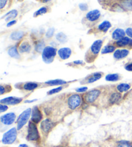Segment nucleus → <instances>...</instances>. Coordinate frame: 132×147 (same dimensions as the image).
Wrapping results in <instances>:
<instances>
[{
	"label": "nucleus",
	"instance_id": "nucleus-1",
	"mask_svg": "<svg viewBox=\"0 0 132 147\" xmlns=\"http://www.w3.org/2000/svg\"><path fill=\"white\" fill-rule=\"evenodd\" d=\"M102 45V40H97L94 42L90 49L86 52L85 56V60L88 63H92L95 61L98 56Z\"/></svg>",
	"mask_w": 132,
	"mask_h": 147
},
{
	"label": "nucleus",
	"instance_id": "nucleus-2",
	"mask_svg": "<svg viewBox=\"0 0 132 147\" xmlns=\"http://www.w3.org/2000/svg\"><path fill=\"white\" fill-rule=\"evenodd\" d=\"M40 139V136L35 123L29 121L26 140L30 141H38Z\"/></svg>",
	"mask_w": 132,
	"mask_h": 147
},
{
	"label": "nucleus",
	"instance_id": "nucleus-3",
	"mask_svg": "<svg viewBox=\"0 0 132 147\" xmlns=\"http://www.w3.org/2000/svg\"><path fill=\"white\" fill-rule=\"evenodd\" d=\"M57 54L56 49L53 47L47 46L42 52V59L46 64H50L53 62Z\"/></svg>",
	"mask_w": 132,
	"mask_h": 147
},
{
	"label": "nucleus",
	"instance_id": "nucleus-4",
	"mask_svg": "<svg viewBox=\"0 0 132 147\" xmlns=\"http://www.w3.org/2000/svg\"><path fill=\"white\" fill-rule=\"evenodd\" d=\"M17 128H12L5 132L2 138V143L5 145H10L15 142L17 139Z\"/></svg>",
	"mask_w": 132,
	"mask_h": 147
},
{
	"label": "nucleus",
	"instance_id": "nucleus-5",
	"mask_svg": "<svg viewBox=\"0 0 132 147\" xmlns=\"http://www.w3.org/2000/svg\"><path fill=\"white\" fill-rule=\"evenodd\" d=\"M32 109H31L30 108L27 109L19 115V117H18L17 119L18 130L22 129V128L26 125V123L28 122L29 118L30 117V115H32Z\"/></svg>",
	"mask_w": 132,
	"mask_h": 147
},
{
	"label": "nucleus",
	"instance_id": "nucleus-6",
	"mask_svg": "<svg viewBox=\"0 0 132 147\" xmlns=\"http://www.w3.org/2000/svg\"><path fill=\"white\" fill-rule=\"evenodd\" d=\"M55 125L56 123L49 118H46L42 121L40 123V129L43 135L47 136V134L53 129V128L55 127Z\"/></svg>",
	"mask_w": 132,
	"mask_h": 147
},
{
	"label": "nucleus",
	"instance_id": "nucleus-7",
	"mask_svg": "<svg viewBox=\"0 0 132 147\" xmlns=\"http://www.w3.org/2000/svg\"><path fill=\"white\" fill-rule=\"evenodd\" d=\"M82 98L79 94H72L67 99V105L71 110H75L81 105Z\"/></svg>",
	"mask_w": 132,
	"mask_h": 147
},
{
	"label": "nucleus",
	"instance_id": "nucleus-8",
	"mask_svg": "<svg viewBox=\"0 0 132 147\" xmlns=\"http://www.w3.org/2000/svg\"><path fill=\"white\" fill-rule=\"evenodd\" d=\"M101 94V90L94 89L86 92L83 96L84 100L87 104H92L96 101Z\"/></svg>",
	"mask_w": 132,
	"mask_h": 147
},
{
	"label": "nucleus",
	"instance_id": "nucleus-9",
	"mask_svg": "<svg viewBox=\"0 0 132 147\" xmlns=\"http://www.w3.org/2000/svg\"><path fill=\"white\" fill-rule=\"evenodd\" d=\"M15 118H16V115L15 113L10 112L1 115L0 117V121L5 125H10L14 123Z\"/></svg>",
	"mask_w": 132,
	"mask_h": 147
},
{
	"label": "nucleus",
	"instance_id": "nucleus-10",
	"mask_svg": "<svg viewBox=\"0 0 132 147\" xmlns=\"http://www.w3.org/2000/svg\"><path fill=\"white\" fill-rule=\"evenodd\" d=\"M42 119H43V114H42L41 110H39V107L37 106L34 107L32 111L31 121L37 124V123L41 122Z\"/></svg>",
	"mask_w": 132,
	"mask_h": 147
},
{
	"label": "nucleus",
	"instance_id": "nucleus-11",
	"mask_svg": "<svg viewBox=\"0 0 132 147\" xmlns=\"http://www.w3.org/2000/svg\"><path fill=\"white\" fill-rule=\"evenodd\" d=\"M23 101V99L17 97H8L0 101L1 104L7 105H15L20 103Z\"/></svg>",
	"mask_w": 132,
	"mask_h": 147
},
{
	"label": "nucleus",
	"instance_id": "nucleus-12",
	"mask_svg": "<svg viewBox=\"0 0 132 147\" xmlns=\"http://www.w3.org/2000/svg\"><path fill=\"white\" fill-rule=\"evenodd\" d=\"M115 43L119 47H128L130 49H132V39L129 37H124L117 40Z\"/></svg>",
	"mask_w": 132,
	"mask_h": 147
},
{
	"label": "nucleus",
	"instance_id": "nucleus-13",
	"mask_svg": "<svg viewBox=\"0 0 132 147\" xmlns=\"http://www.w3.org/2000/svg\"><path fill=\"white\" fill-rule=\"evenodd\" d=\"M101 16V12L99 10H93L90 11L86 16V20L90 22H96Z\"/></svg>",
	"mask_w": 132,
	"mask_h": 147
},
{
	"label": "nucleus",
	"instance_id": "nucleus-14",
	"mask_svg": "<svg viewBox=\"0 0 132 147\" xmlns=\"http://www.w3.org/2000/svg\"><path fill=\"white\" fill-rule=\"evenodd\" d=\"M57 54L59 55V57L63 60L67 59L70 57V56L72 54V50L70 48H67V47H65V48L60 49L57 52Z\"/></svg>",
	"mask_w": 132,
	"mask_h": 147
},
{
	"label": "nucleus",
	"instance_id": "nucleus-15",
	"mask_svg": "<svg viewBox=\"0 0 132 147\" xmlns=\"http://www.w3.org/2000/svg\"><path fill=\"white\" fill-rule=\"evenodd\" d=\"M129 54H130V51L128 49H118L115 51L113 54V57L117 60L122 59L127 57Z\"/></svg>",
	"mask_w": 132,
	"mask_h": 147
},
{
	"label": "nucleus",
	"instance_id": "nucleus-16",
	"mask_svg": "<svg viewBox=\"0 0 132 147\" xmlns=\"http://www.w3.org/2000/svg\"><path fill=\"white\" fill-rule=\"evenodd\" d=\"M102 74L101 72H96V73L92 74L90 75L85 79V81H86L85 83H94L95 81L100 80V79L102 78Z\"/></svg>",
	"mask_w": 132,
	"mask_h": 147
},
{
	"label": "nucleus",
	"instance_id": "nucleus-17",
	"mask_svg": "<svg viewBox=\"0 0 132 147\" xmlns=\"http://www.w3.org/2000/svg\"><path fill=\"white\" fill-rule=\"evenodd\" d=\"M126 32L123 29L121 28H117L114 30L112 34V38L115 40H119V39H122L125 36Z\"/></svg>",
	"mask_w": 132,
	"mask_h": 147
},
{
	"label": "nucleus",
	"instance_id": "nucleus-18",
	"mask_svg": "<svg viewBox=\"0 0 132 147\" xmlns=\"http://www.w3.org/2000/svg\"><path fill=\"white\" fill-rule=\"evenodd\" d=\"M30 50H31V45L27 41L23 42V43L20 45L19 48H18V51H19V52L21 54L30 52Z\"/></svg>",
	"mask_w": 132,
	"mask_h": 147
},
{
	"label": "nucleus",
	"instance_id": "nucleus-19",
	"mask_svg": "<svg viewBox=\"0 0 132 147\" xmlns=\"http://www.w3.org/2000/svg\"><path fill=\"white\" fill-rule=\"evenodd\" d=\"M39 87V84L34 82H27L23 84V88L26 91H32Z\"/></svg>",
	"mask_w": 132,
	"mask_h": 147
},
{
	"label": "nucleus",
	"instance_id": "nucleus-20",
	"mask_svg": "<svg viewBox=\"0 0 132 147\" xmlns=\"http://www.w3.org/2000/svg\"><path fill=\"white\" fill-rule=\"evenodd\" d=\"M120 5L126 11H132V0H121Z\"/></svg>",
	"mask_w": 132,
	"mask_h": 147
},
{
	"label": "nucleus",
	"instance_id": "nucleus-21",
	"mask_svg": "<svg viewBox=\"0 0 132 147\" xmlns=\"http://www.w3.org/2000/svg\"><path fill=\"white\" fill-rule=\"evenodd\" d=\"M18 16V11L16 10H12L11 11L7 13L4 16L1 17V19L5 18V22H10L11 20L14 19V18Z\"/></svg>",
	"mask_w": 132,
	"mask_h": 147
},
{
	"label": "nucleus",
	"instance_id": "nucleus-22",
	"mask_svg": "<svg viewBox=\"0 0 132 147\" xmlns=\"http://www.w3.org/2000/svg\"><path fill=\"white\" fill-rule=\"evenodd\" d=\"M8 54L11 57L15 59H19L20 57L19 51H18L17 47L15 46H12L8 50Z\"/></svg>",
	"mask_w": 132,
	"mask_h": 147
},
{
	"label": "nucleus",
	"instance_id": "nucleus-23",
	"mask_svg": "<svg viewBox=\"0 0 132 147\" xmlns=\"http://www.w3.org/2000/svg\"><path fill=\"white\" fill-rule=\"evenodd\" d=\"M121 94L119 92H113L111 94L109 98V102L110 104L113 105L118 103L121 99Z\"/></svg>",
	"mask_w": 132,
	"mask_h": 147
},
{
	"label": "nucleus",
	"instance_id": "nucleus-24",
	"mask_svg": "<svg viewBox=\"0 0 132 147\" xmlns=\"http://www.w3.org/2000/svg\"><path fill=\"white\" fill-rule=\"evenodd\" d=\"M44 83L49 86H57V85H65V84L67 83V82L62 80H53L46 81Z\"/></svg>",
	"mask_w": 132,
	"mask_h": 147
},
{
	"label": "nucleus",
	"instance_id": "nucleus-25",
	"mask_svg": "<svg viewBox=\"0 0 132 147\" xmlns=\"http://www.w3.org/2000/svg\"><path fill=\"white\" fill-rule=\"evenodd\" d=\"M111 27H112V25H111L110 22H108V21H104V22L101 23L98 26V29L100 31H102V32H107Z\"/></svg>",
	"mask_w": 132,
	"mask_h": 147
},
{
	"label": "nucleus",
	"instance_id": "nucleus-26",
	"mask_svg": "<svg viewBox=\"0 0 132 147\" xmlns=\"http://www.w3.org/2000/svg\"><path fill=\"white\" fill-rule=\"evenodd\" d=\"M24 36V32L22 30L15 31L10 34V38L14 41H19Z\"/></svg>",
	"mask_w": 132,
	"mask_h": 147
},
{
	"label": "nucleus",
	"instance_id": "nucleus-27",
	"mask_svg": "<svg viewBox=\"0 0 132 147\" xmlns=\"http://www.w3.org/2000/svg\"><path fill=\"white\" fill-rule=\"evenodd\" d=\"M131 88L130 85H129L128 83H121L119 85H118L117 86V89L118 92H119L120 93L125 92L129 90Z\"/></svg>",
	"mask_w": 132,
	"mask_h": 147
},
{
	"label": "nucleus",
	"instance_id": "nucleus-28",
	"mask_svg": "<svg viewBox=\"0 0 132 147\" xmlns=\"http://www.w3.org/2000/svg\"><path fill=\"white\" fill-rule=\"evenodd\" d=\"M105 80L107 81H117L119 80V75L118 74H110L106 76Z\"/></svg>",
	"mask_w": 132,
	"mask_h": 147
},
{
	"label": "nucleus",
	"instance_id": "nucleus-29",
	"mask_svg": "<svg viewBox=\"0 0 132 147\" xmlns=\"http://www.w3.org/2000/svg\"><path fill=\"white\" fill-rule=\"evenodd\" d=\"M57 40L61 43H65L67 41V36L63 32H59L55 36Z\"/></svg>",
	"mask_w": 132,
	"mask_h": 147
},
{
	"label": "nucleus",
	"instance_id": "nucleus-30",
	"mask_svg": "<svg viewBox=\"0 0 132 147\" xmlns=\"http://www.w3.org/2000/svg\"><path fill=\"white\" fill-rule=\"evenodd\" d=\"M115 47L113 45H106L105 46L103 49L102 50L101 53L102 54H108V53H112L113 51H115Z\"/></svg>",
	"mask_w": 132,
	"mask_h": 147
},
{
	"label": "nucleus",
	"instance_id": "nucleus-31",
	"mask_svg": "<svg viewBox=\"0 0 132 147\" xmlns=\"http://www.w3.org/2000/svg\"><path fill=\"white\" fill-rule=\"evenodd\" d=\"M45 45H44V42L43 41H39L38 43L36 44V47H35V49L36 51L38 52H43V50L46 47Z\"/></svg>",
	"mask_w": 132,
	"mask_h": 147
},
{
	"label": "nucleus",
	"instance_id": "nucleus-32",
	"mask_svg": "<svg viewBox=\"0 0 132 147\" xmlns=\"http://www.w3.org/2000/svg\"><path fill=\"white\" fill-rule=\"evenodd\" d=\"M115 147H132V143L128 141H120L117 142Z\"/></svg>",
	"mask_w": 132,
	"mask_h": 147
},
{
	"label": "nucleus",
	"instance_id": "nucleus-33",
	"mask_svg": "<svg viewBox=\"0 0 132 147\" xmlns=\"http://www.w3.org/2000/svg\"><path fill=\"white\" fill-rule=\"evenodd\" d=\"M47 12V8L46 7H41V9H39L38 10L34 13V17H38L39 16L43 15L44 14H46Z\"/></svg>",
	"mask_w": 132,
	"mask_h": 147
},
{
	"label": "nucleus",
	"instance_id": "nucleus-34",
	"mask_svg": "<svg viewBox=\"0 0 132 147\" xmlns=\"http://www.w3.org/2000/svg\"><path fill=\"white\" fill-rule=\"evenodd\" d=\"M62 90H63L62 86H59V87L55 88L52 89V90L48 91V92H47V94H48V95H52V94H54L59 92L61 91Z\"/></svg>",
	"mask_w": 132,
	"mask_h": 147
},
{
	"label": "nucleus",
	"instance_id": "nucleus-35",
	"mask_svg": "<svg viewBox=\"0 0 132 147\" xmlns=\"http://www.w3.org/2000/svg\"><path fill=\"white\" fill-rule=\"evenodd\" d=\"M9 87V85H5V86H4L3 85L0 86V94H1V95H3V94L8 92L7 90H8L9 92L11 91L12 89H7V88Z\"/></svg>",
	"mask_w": 132,
	"mask_h": 147
},
{
	"label": "nucleus",
	"instance_id": "nucleus-36",
	"mask_svg": "<svg viewBox=\"0 0 132 147\" xmlns=\"http://www.w3.org/2000/svg\"><path fill=\"white\" fill-rule=\"evenodd\" d=\"M54 28H50L48 29V30H47V32L46 33V37L47 38H52V37L53 36V35H54Z\"/></svg>",
	"mask_w": 132,
	"mask_h": 147
},
{
	"label": "nucleus",
	"instance_id": "nucleus-37",
	"mask_svg": "<svg viewBox=\"0 0 132 147\" xmlns=\"http://www.w3.org/2000/svg\"><path fill=\"white\" fill-rule=\"evenodd\" d=\"M79 9H80L81 10H83V11H86V10H88V7L87 4L86 3H80L79 5Z\"/></svg>",
	"mask_w": 132,
	"mask_h": 147
},
{
	"label": "nucleus",
	"instance_id": "nucleus-38",
	"mask_svg": "<svg viewBox=\"0 0 132 147\" xmlns=\"http://www.w3.org/2000/svg\"><path fill=\"white\" fill-rule=\"evenodd\" d=\"M8 109H9V107H8V106H7V105H4V104L0 105V112L1 113L7 111Z\"/></svg>",
	"mask_w": 132,
	"mask_h": 147
},
{
	"label": "nucleus",
	"instance_id": "nucleus-39",
	"mask_svg": "<svg viewBox=\"0 0 132 147\" xmlns=\"http://www.w3.org/2000/svg\"><path fill=\"white\" fill-rule=\"evenodd\" d=\"M125 69L129 72H132V61L128 63L125 65Z\"/></svg>",
	"mask_w": 132,
	"mask_h": 147
},
{
	"label": "nucleus",
	"instance_id": "nucleus-40",
	"mask_svg": "<svg viewBox=\"0 0 132 147\" xmlns=\"http://www.w3.org/2000/svg\"><path fill=\"white\" fill-rule=\"evenodd\" d=\"M8 2V0H0V9L2 10L5 7Z\"/></svg>",
	"mask_w": 132,
	"mask_h": 147
},
{
	"label": "nucleus",
	"instance_id": "nucleus-41",
	"mask_svg": "<svg viewBox=\"0 0 132 147\" xmlns=\"http://www.w3.org/2000/svg\"><path fill=\"white\" fill-rule=\"evenodd\" d=\"M87 90H88V87L83 86V87H80L76 89V92H85Z\"/></svg>",
	"mask_w": 132,
	"mask_h": 147
},
{
	"label": "nucleus",
	"instance_id": "nucleus-42",
	"mask_svg": "<svg viewBox=\"0 0 132 147\" xmlns=\"http://www.w3.org/2000/svg\"><path fill=\"white\" fill-rule=\"evenodd\" d=\"M126 34L128 36L129 38L132 39V28H128L126 30Z\"/></svg>",
	"mask_w": 132,
	"mask_h": 147
},
{
	"label": "nucleus",
	"instance_id": "nucleus-43",
	"mask_svg": "<svg viewBox=\"0 0 132 147\" xmlns=\"http://www.w3.org/2000/svg\"><path fill=\"white\" fill-rule=\"evenodd\" d=\"M16 22H16V20H12V21H10V22H9V23H7V27H11V26L15 25V23H16Z\"/></svg>",
	"mask_w": 132,
	"mask_h": 147
},
{
	"label": "nucleus",
	"instance_id": "nucleus-44",
	"mask_svg": "<svg viewBox=\"0 0 132 147\" xmlns=\"http://www.w3.org/2000/svg\"><path fill=\"white\" fill-rule=\"evenodd\" d=\"M73 64H75V65H83V61H81V60H78V61H73Z\"/></svg>",
	"mask_w": 132,
	"mask_h": 147
},
{
	"label": "nucleus",
	"instance_id": "nucleus-45",
	"mask_svg": "<svg viewBox=\"0 0 132 147\" xmlns=\"http://www.w3.org/2000/svg\"><path fill=\"white\" fill-rule=\"evenodd\" d=\"M18 147H28L27 145H25V144H22V145H20Z\"/></svg>",
	"mask_w": 132,
	"mask_h": 147
},
{
	"label": "nucleus",
	"instance_id": "nucleus-46",
	"mask_svg": "<svg viewBox=\"0 0 132 147\" xmlns=\"http://www.w3.org/2000/svg\"><path fill=\"white\" fill-rule=\"evenodd\" d=\"M35 101H36V99H34V100H32V101H25V103H32V102H34Z\"/></svg>",
	"mask_w": 132,
	"mask_h": 147
},
{
	"label": "nucleus",
	"instance_id": "nucleus-47",
	"mask_svg": "<svg viewBox=\"0 0 132 147\" xmlns=\"http://www.w3.org/2000/svg\"><path fill=\"white\" fill-rule=\"evenodd\" d=\"M40 1H41V2H42V3H47V2L51 1V0H40Z\"/></svg>",
	"mask_w": 132,
	"mask_h": 147
},
{
	"label": "nucleus",
	"instance_id": "nucleus-48",
	"mask_svg": "<svg viewBox=\"0 0 132 147\" xmlns=\"http://www.w3.org/2000/svg\"><path fill=\"white\" fill-rule=\"evenodd\" d=\"M56 147H67V146H58Z\"/></svg>",
	"mask_w": 132,
	"mask_h": 147
},
{
	"label": "nucleus",
	"instance_id": "nucleus-49",
	"mask_svg": "<svg viewBox=\"0 0 132 147\" xmlns=\"http://www.w3.org/2000/svg\"><path fill=\"white\" fill-rule=\"evenodd\" d=\"M112 1H116V0H112Z\"/></svg>",
	"mask_w": 132,
	"mask_h": 147
}]
</instances>
